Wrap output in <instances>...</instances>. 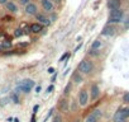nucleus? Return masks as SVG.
<instances>
[{
	"label": "nucleus",
	"mask_w": 129,
	"mask_h": 122,
	"mask_svg": "<svg viewBox=\"0 0 129 122\" xmlns=\"http://www.w3.org/2000/svg\"><path fill=\"white\" fill-rule=\"evenodd\" d=\"M33 87H34V82H33V80H30V79H24V80H22V82H19V83L17 84L15 90H17V92H23V93H29Z\"/></svg>",
	"instance_id": "nucleus-1"
},
{
	"label": "nucleus",
	"mask_w": 129,
	"mask_h": 122,
	"mask_svg": "<svg viewBox=\"0 0 129 122\" xmlns=\"http://www.w3.org/2000/svg\"><path fill=\"white\" fill-rule=\"evenodd\" d=\"M123 18H124V12H123L121 9L110 10L109 23H119V22H123Z\"/></svg>",
	"instance_id": "nucleus-2"
},
{
	"label": "nucleus",
	"mask_w": 129,
	"mask_h": 122,
	"mask_svg": "<svg viewBox=\"0 0 129 122\" xmlns=\"http://www.w3.org/2000/svg\"><path fill=\"white\" fill-rule=\"evenodd\" d=\"M79 71L82 73V74H90L94 69V65L90 60H82L81 63L79 64Z\"/></svg>",
	"instance_id": "nucleus-3"
},
{
	"label": "nucleus",
	"mask_w": 129,
	"mask_h": 122,
	"mask_svg": "<svg viewBox=\"0 0 129 122\" xmlns=\"http://www.w3.org/2000/svg\"><path fill=\"white\" fill-rule=\"evenodd\" d=\"M129 117V107L126 108H121L119 109L115 114H114V122H123Z\"/></svg>",
	"instance_id": "nucleus-4"
},
{
	"label": "nucleus",
	"mask_w": 129,
	"mask_h": 122,
	"mask_svg": "<svg viewBox=\"0 0 129 122\" xmlns=\"http://www.w3.org/2000/svg\"><path fill=\"white\" fill-rule=\"evenodd\" d=\"M101 111L100 109H95V111H92L87 117H86V119H85V122H99V119H100V117H101Z\"/></svg>",
	"instance_id": "nucleus-5"
},
{
	"label": "nucleus",
	"mask_w": 129,
	"mask_h": 122,
	"mask_svg": "<svg viewBox=\"0 0 129 122\" xmlns=\"http://www.w3.org/2000/svg\"><path fill=\"white\" fill-rule=\"evenodd\" d=\"M87 102H89V94H87V92L85 89H82L80 92V94H79V103H80V106L85 107L87 104Z\"/></svg>",
	"instance_id": "nucleus-6"
},
{
	"label": "nucleus",
	"mask_w": 129,
	"mask_h": 122,
	"mask_svg": "<svg viewBox=\"0 0 129 122\" xmlns=\"http://www.w3.org/2000/svg\"><path fill=\"white\" fill-rule=\"evenodd\" d=\"M37 12H38V9H37V5L36 4L29 3L28 5H25V13L27 14H29V15H37Z\"/></svg>",
	"instance_id": "nucleus-7"
},
{
	"label": "nucleus",
	"mask_w": 129,
	"mask_h": 122,
	"mask_svg": "<svg viewBox=\"0 0 129 122\" xmlns=\"http://www.w3.org/2000/svg\"><path fill=\"white\" fill-rule=\"evenodd\" d=\"M58 109L61 111V112H67L69 111V100L67 99H64V98H62L59 102H58Z\"/></svg>",
	"instance_id": "nucleus-8"
},
{
	"label": "nucleus",
	"mask_w": 129,
	"mask_h": 122,
	"mask_svg": "<svg viewBox=\"0 0 129 122\" xmlns=\"http://www.w3.org/2000/svg\"><path fill=\"white\" fill-rule=\"evenodd\" d=\"M100 95V89H99V85L98 84H92L91 85V99L92 100H96Z\"/></svg>",
	"instance_id": "nucleus-9"
},
{
	"label": "nucleus",
	"mask_w": 129,
	"mask_h": 122,
	"mask_svg": "<svg viewBox=\"0 0 129 122\" xmlns=\"http://www.w3.org/2000/svg\"><path fill=\"white\" fill-rule=\"evenodd\" d=\"M120 0H109L108 2V9L110 10H115V9H120Z\"/></svg>",
	"instance_id": "nucleus-10"
},
{
	"label": "nucleus",
	"mask_w": 129,
	"mask_h": 122,
	"mask_svg": "<svg viewBox=\"0 0 129 122\" xmlns=\"http://www.w3.org/2000/svg\"><path fill=\"white\" fill-rule=\"evenodd\" d=\"M41 3H42V7H43V9L46 12L49 13V12L53 10V4H52L51 0H41Z\"/></svg>",
	"instance_id": "nucleus-11"
},
{
	"label": "nucleus",
	"mask_w": 129,
	"mask_h": 122,
	"mask_svg": "<svg viewBox=\"0 0 129 122\" xmlns=\"http://www.w3.org/2000/svg\"><path fill=\"white\" fill-rule=\"evenodd\" d=\"M36 18H37L38 23H41V24H49V23H51L49 18H47V17H46V15H43V14H38V13H37Z\"/></svg>",
	"instance_id": "nucleus-12"
},
{
	"label": "nucleus",
	"mask_w": 129,
	"mask_h": 122,
	"mask_svg": "<svg viewBox=\"0 0 129 122\" xmlns=\"http://www.w3.org/2000/svg\"><path fill=\"white\" fill-rule=\"evenodd\" d=\"M114 27H111V26H106V27H104V29L101 31V34L103 36H113L114 34Z\"/></svg>",
	"instance_id": "nucleus-13"
},
{
	"label": "nucleus",
	"mask_w": 129,
	"mask_h": 122,
	"mask_svg": "<svg viewBox=\"0 0 129 122\" xmlns=\"http://www.w3.org/2000/svg\"><path fill=\"white\" fill-rule=\"evenodd\" d=\"M29 29H30V32H33V33H39V32L43 29V26H42L41 23H33Z\"/></svg>",
	"instance_id": "nucleus-14"
},
{
	"label": "nucleus",
	"mask_w": 129,
	"mask_h": 122,
	"mask_svg": "<svg viewBox=\"0 0 129 122\" xmlns=\"http://www.w3.org/2000/svg\"><path fill=\"white\" fill-rule=\"evenodd\" d=\"M7 9H8L9 12H12V13L18 12V7H17L13 2H8V3H7Z\"/></svg>",
	"instance_id": "nucleus-15"
},
{
	"label": "nucleus",
	"mask_w": 129,
	"mask_h": 122,
	"mask_svg": "<svg viewBox=\"0 0 129 122\" xmlns=\"http://www.w3.org/2000/svg\"><path fill=\"white\" fill-rule=\"evenodd\" d=\"M72 82H75V83H77V84H79V83H81V82H82V76L76 71V73H74V74H72Z\"/></svg>",
	"instance_id": "nucleus-16"
},
{
	"label": "nucleus",
	"mask_w": 129,
	"mask_h": 122,
	"mask_svg": "<svg viewBox=\"0 0 129 122\" xmlns=\"http://www.w3.org/2000/svg\"><path fill=\"white\" fill-rule=\"evenodd\" d=\"M100 47H101V42H100L99 39L94 41V42H92V45H91V50H99Z\"/></svg>",
	"instance_id": "nucleus-17"
},
{
	"label": "nucleus",
	"mask_w": 129,
	"mask_h": 122,
	"mask_svg": "<svg viewBox=\"0 0 129 122\" xmlns=\"http://www.w3.org/2000/svg\"><path fill=\"white\" fill-rule=\"evenodd\" d=\"M10 98H12L13 103H15V104H18V103H19V97H18V94H17V93H12V94H10Z\"/></svg>",
	"instance_id": "nucleus-18"
},
{
	"label": "nucleus",
	"mask_w": 129,
	"mask_h": 122,
	"mask_svg": "<svg viewBox=\"0 0 129 122\" xmlns=\"http://www.w3.org/2000/svg\"><path fill=\"white\" fill-rule=\"evenodd\" d=\"M123 102H125V103H129V92H126V93L123 95Z\"/></svg>",
	"instance_id": "nucleus-19"
},
{
	"label": "nucleus",
	"mask_w": 129,
	"mask_h": 122,
	"mask_svg": "<svg viewBox=\"0 0 129 122\" xmlns=\"http://www.w3.org/2000/svg\"><path fill=\"white\" fill-rule=\"evenodd\" d=\"M70 90H71V84H69L66 88H64V92H63V94H64V95H67V94L70 93Z\"/></svg>",
	"instance_id": "nucleus-20"
},
{
	"label": "nucleus",
	"mask_w": 129,
	"mask_h": 122,
	"mask_svg": "<svg viewBox=\"0 0 129 122\" xmlns=\"http://www.w3.org/2000/svg\"><path fill=\"white\" fill-rule=\"evenodd\" d=\"M23 34V31L22 29H15V32H14V36L15 37H20Z\"/></svg>",
	"instance_id": "nucleus-21"
},
{
	"label": "nucleus",
	"mask_w": 129,
	"mask_h": 122,
	"mask_svg": "<svg viewBox=\"0 0 129 122\" xmlns=\"http://www.w3.org/2000/svg\"><path fill=\"white\" fill-rule=\"evenodd\" d=\"M52 122H62V118L59 117V116H54L53 117V121Z\"/></svg>",
	"instance_id": "nucleus-22"
},
{
	"label": "nucleus",
	"mask_w": 129,
	"mask_h": 122,
	"mask_svg": "<svg viewBox=\"0 0 129 122\" xmlns=\"http://www.w3.org/2000/svg\"><path fill=\"white\" fill-rule=\"evenodd\" d=\"M124 28L125 29L129 28V18H126V21H124Z\"/></svg>",
	"instance_id": "nucleus-23"
},
{
	"label": "nucleus",
	"mask_w": 129,
	"mask_h": 122,
	"mask_svg": "<svg viewBox=\"0 0 129 122\" xmlns=\"http://www.w3.org/2000/svg\"><path fill=\"white\" fill-rule=\"evenodd\" d=\"M20 4H23V5H28V4H29V0H20Z\"/></svg>",
	"instance_id": "nucleus-24"
},
{
	"label": "nucleus",
	"mask_w": 129,
	"mask_h": 122,
	"mask_svg": "<svg viewBox=\"0 0 129 122\" xmlns=\"http://www.w3.org/2000/svg\"><path fill=\"white\" fill-rule=\"evenodd\" d=\"M53 89H54V87H53V85H49V87L47 88V93H51Z\"/></svg>",
	"instance_id": "nucleus-25"
},
{
	"label": "nucleus",
	"mask_w": 129,
	"mask_h": 122,
	"mask_svg": "<svg viewBox=\"0 0 129 122\" xmlns=\"http://www.w3.org/2000/svg\"><path fill=\"white\" fill-rule=\"evenodd\" d=\"M38 108H39V106H34V108H33V113H34V114L37 113V111H38Z\"/></svg>",
	"instance_id": "nucleus-26"
},
{
	"label": "nucleus",
	"mask_w": 129,
	"mask_h": 122,
	"mask_svg": "<svg viewBox=\"0 0 129 122\" xmlns=\"http://www.w3.org/2000/svg\"><path fill=\"white\" fill-rule=\"evenodd\" d=\"M53 73H54V69L53 68H49L48 69V74H53Z\"/></svg>",
	"instance_id": "nucleus-27"
},
{
	"label": "nucleus",
	"mask_w": 129,
	"mask_h": 122,
	"mask_svg": "<svg viewBox=\"0 0 129 122\" xmlns=\"http://www.w3.org/2000/svg\"><path fill=\"white\" fill-rule=\"evenodd\" d=\"M8 0H0V4H7Z\"/></svg>",
	"instance_id": "nucleus-28"
},
{
	"label": "nucleus",
	"mask_w": 129,
	"mask_h": 122,
	"mask_svg": "<svg viewBox=\"0 0 129 122\" xmlns=\"http://www.w3.org/2000/svg\"><path fill=\"white\" fill-rule=\"evenodd\" d=\"M36 92H37V93H39V92H41V87H39V85L36 88Z\"/></svg>",
	"instance_id": "nucleus-29"
},
{
	"label": "nucleus",
	"mask_w": 129,
	"mask_h": 122,
	"mask_svg": "<svg viewBox=\"0 0 129 122\" xmlns=\"http://www.w3.org/2000/svg\"><path fill=\"white\" fill-rule=\"evenodd\" d=\"M81 46H82V45H81V43H80V45H79V46H77V47H76V50H75V51H79V50H80V48H81Z\"/></svg>",
	"instance_id": "nucleus-30"
},
{
	"label": "nucleus",
	"mask_w": 129,
	"mask_h": 122,
	"mask_svg": "<svg viewBox=\"0 0 129 122\" xmlns=\"http://www.w3.org/2000/svg\"><path fill=\"white\" fill-rule=\"evenodd\" d=\"M14 122H19V119H18V118H15V119H14Z\"/></svg>",
	"instance_id": "nucleus-31"
},
{
	"label": "nucleus",
	"mask_w": 129,
	"mask_h": 122,
	"mask_svg": "<svg viewBox=\"0 0 129 122\" xmlns=\"http://www.w3.org/2000/svg\"><path fill=\"white\" fill-rule=\"evenodd\" d=\"M3 48H4V47H3V46H2V45H0V51H2V50H3Z\"/></svg>",
	"instance_id": "nucleus-32"
}]
</instances>
